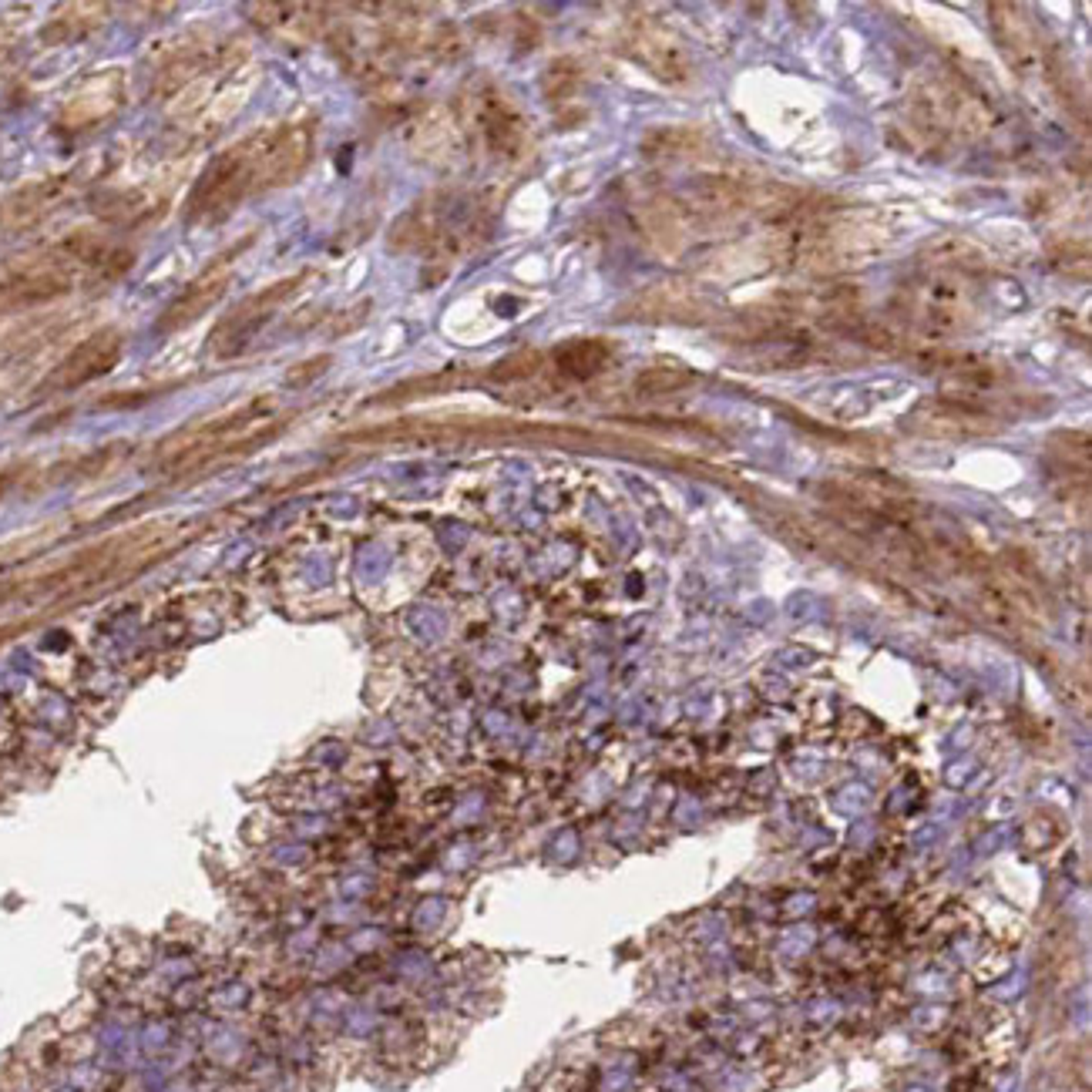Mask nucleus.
I'll return each mask as SVG.
<instances>
[{
    "label": "nucleus",
    "instance_id": "2",
    "mask_svg": "<svg viewBox=\"0 0 1092 1092\" xmlns=\"http://www.w3.org/2000/svg\"><path fill=\"white\" fill-rule=\"evenodd\" d=\"M911 317L928 326V330H935V333H951V330H958L968 323V302H965V293H961L958 286L944 283L942 276H935L931 283L918 286V289H911Z\"/></svg>",
    "mask_w": 1092,
    "mask_h": 1092
},
{
    "label": "nucleus",
    "instance_id": "12",
    "mask_svg": "<svg viewBox=\"0 0 1092 1092\" xmlns=\"http://www.w3.org/2000/svg\"><path fill=\"white\" fill-rule=\"evenodd\" d=\"M1012 841H1016V827H1012V824H998V827L985 830L979 841H975V854H979V857H992V854L1008 848Z\"/></svg>",
    "mask_w": 1092,
    "mask_h": 1092
},
{
    "label": "nucleus",
    "instance_id": "5",
    "mask_svg": "<svg viewBox=\"0 0 1092 1092\" xmlns=\"http://www.w3.org/2000/svg\"><path fill=\"white\" fill-rule=\"evenodd\" d=\"M907 427H914V431L921 433H935V437H948V433L958 427V433H985L992 431L995 424L988 420V417H981L979 411H972V407H961V404H951V400H935V404H924L918 407L914 414L907 417Z\"/></svg>",
    "mask_w": 1092,
    "mask_h": 1092
},
{
    "label": "nucleus",
    "instance_id": "10",
    "mask_svg": "<svg viewBox=\"0 0 1092 1092\" xmlns=\"http://www.w3.org/2000/svg\"><path fill=\"white\" fill-rule=\"evenodd\" d=\"M693 383V374L682 370V367H652L636 377V390L645 397H659V394H676L682 387Z\"/></svg>",
    "mask_w": 1092,
    "mask_h": 1092
},
{
    "label": "nucleus",
    "instance_id": "15",
    "mask_svg": "<svg viewBox=\"0 0 1092 1092\" xmlns=\"http://www.w3.org/2000/svg\"><path fill=\"white\" fill-rule=\"evenodd\" d=\"M813 907H817V894H813V891H797V894H790L787 904H783V914H790V918H804V914H810Z\"/></svg>",
    "mask_w": 1092,
    "mask_h": 1092
},
{
    "label": "nucleus",
    "instance_id": "3",
    "mask_svg": "<svg viewBox=\"0 0 1092 1092\" xmlns=\"http://www.w3.org/2000/svg\"><path fill=\"white\" fill-rule=\"evenodd\" d=\"M992 31H995L1001 55L1008 57V64L1016 68L1018 75H1029V71H1036L1042 64V40L1032 31L1025 11L1008 7V4L992 7Z\"/></svg>",
    "mask_w": 1092,
    "mask_h": 1092
},
{
    "label": "nucleus",
    "instance_id": "14",
    "mask_svg": "<svg viewBox=\"0 0 1092 1092\" xmlns=\"http://www.w3.org/2000/svg\"><path fill=\"white\" fill-rule=\"evenodd\" d=\"M535 363H538V357H535V353H525V357L505 360V363H501V367L494 370V377H498V380L525 377V374H531V370H535Z\"/></svg>",
    "mask_w": 1092,
    "mask_h": 1092
},
{
    "label": "nucleus",
    "instance_id": "4",
    "mask_svg": "<svg viewBox=\"0 0 1092 1092\" xmlns=\"http://www.w3.org/2000/svg\"><path fill=\"white\" fill-rule=\"evenodd\" d=\"M296 289V280H289V283H276L273 289H266L263 296H252L249 302L239 306V313H232V320H226L219 330H215V343H219V357H232V353H239V346H245L252 333L263 326L269 317H273V309L280 306V302L289 296Z\"/></svg>",
    "mask_w": 1092,
    "mask_h": 1092
},
{
    "label": "nucleus",
    "instance_id": "18",
    "mask_svg": "<svg viewBox=\"0 0 1092 1092\" xmlns=\"http://www.w3.org/2000/svg\"><path fill=\"white\" fill-rule=\"evenodd\" d=\"M938 837H942V827H938V824H921V827L914 830L911 844H914V850H928Z\"/></svg>",
    "mask_w": 1092,
    "mask_h": 1092
},
{
    "label": "nucleus",
    "instance_id": "6",
    "mask_svg": "<svg viewBox=\"0 0 1092 1092\" xmlns=\"http://www.w3.org/2000/svg\"><path fill=\"white\" fill-rule=\"evenodd\" d=\"M639 57L662 81H686L689 77V57L682 51V44L666 31H656V27L645 31L639 38Z\"/></svg>",
    "mask_w": 1092,
    "mask_h": 1092
},
{
    "label": "nucleus",
    "instance_id": "1",
    "mask_svg": "<svg viewBox=\"0 0 1092 1092\" xmlns=\"http://www.w3.org/2000/svg\"><path fill=\"white\" fill-rule=\"evenodd\" d=\"M313 125H280L219 155L192 192V219H222L256 192L293 182L313 155Z\"/></svg>",
    "mask_w": 1092,
    "mask_h": 1092
},
{
    "label": "nucleus",
    "instance_id": "13",
    "mask_svg": "<svg viewBox=\"0 0 1092 1092\" xmlns=\"http://www.w3.org/2000/svg\"><path fill=\"white\" fill-rule=\"evenodd\" d=\"M810 944H813V928L797 924V928H787V931H783L780 951H783V955H804V951H810Z\"/></svg>",
    "mask_w": 1092,
    "mask_h": 1092
},
{
    "label": "nucleus",
    "instance_id": "8",
    "mask_svg": "<svg viewBox=\"0 0 1092 1092\" xmlns=\"http://www.w3.org/2000/svg\"><path fill=\"white\" fill-rule=\"evenodd\" d=\"M608 357H612V350L605 346L602 339H579V343L562 346L555 360H558V370H562L565 377L588 380L602 370L605 363H608Z\"/></svg>",
    "mask_w": 1092,
    "mask_h": 1092
},
{
    "label": "nucleus",
    "instance_id": "20",
    "mask_svg": "<svg viewBox=\"0 0 1092 1092\" xmlns=\"http://www.w3.org/2000/svg\"><path fill=\"white\" fill-rule=\"evenodd\" d=\"M870 837H874V824H854L848 844L850 848H864V844H870Z\"/></svg>",
    "mask_w": 1092,
    "mask_h": 1092
},
{
    "label": "nucleus",
    "instance_id": "11",
    "mask_svg": "<svg viewBox=\"0 0 1092 1092\" xmlns=\"http://www.w3.org/2000/svg\"><path fill=\"white\" fill-rule=\"evenodd\" d=\"M830 807L837 810L841 817H857V813H864L870 807V790L861 787V783H848V787H841L830 797Z\"/></svg>",
    "mask_w": 1092,
    "mask_h": 1092
},
{
    "label": "nucleus",
    "instance_id": "17",
    "mask_svg": "<svg viewBox=\"0 0 1092 1092\" xmlns=\"http://www.w3.org/2000/svg\"><path fill=\"white\" fill-rule=\"evenodd\" d=\"M673 817H676L679 827L693 830V827H699V817H703V813H699V804H696V800H682V807H679L676 813H673Z\"/></svg>",
    "mask_w": 1092,
    "mask_h": 1092
},
{
    "label": "nucleus",
    "instance_id": "16",
    "mask_svg": "<svg viewBox=\"0 0 1092 1092\" xmlns=\"http://www.w3.org/2000/svg\"><path fill=\"white\" fill-rule=\"evenodd\" d=\"M551 854H555L558 861H571V857L579 854V837H575V830H562V834L555 837V844H551Z\"/></svg>",
    "mask_w": 1092,
    "mask_h": 1092
},
{
    "label": "nucleus",
    "instance_id": "21",
    "mask_svg": "<svg viewBox=\"0 0 1092 1092\" xmlns=\"http://www.w3.org/2000/svg\"><path fill=\"white\" fill-rule=\"evenodd\" d=\"M968 770H972L968 763H955V767H948V770H944V780H948L951 787H961V783L968 780Z\"/></svg>",
    "mask_w": 1092,
    "mask_h": 1092
},
{
    "label": "nucleus",
    "instance_id": "9",
    "mask_svg": "<svg viewBox=\"0 0 1092 1092\" xmlns=\"http://www.w3.org/2000/svg\"><path fill=\"white\" fill-rule=\"evenodd\" d=\"M703 135L696 128H686V125H673V128H656L642 138V155L649 158H686V155H696L703 149Z\"/></svg>",
    "mask_w": 1092,
    "mask_h": 1092
},
{
    "label": "nucleus",
    "instance_id": "19",
    "mask_svg": "<svg viewBox=\"0 0 1092 1092\" xmlns=\"http://www.w3.org/2000/svg\"><path fill=\"white\" fill-rule=\"evenodd\" d=\"M440 911H444V904L440 901H424L420 904V914H417V924H420V928H427V924H433L437 918H440Z\"/></svg>",
    "mask_w": 1092,
    "mask_h": 1092
},
{
    "label": "nucleus",
    "instance_id": "7",
    "mask_svg": "<svg viewBox=\"0 0 1092 1092\" xmlns=\"http://www.w3.org/2000/svg\"><path fill=\"white\" fill-rule=\"evenodd\" d=\"M226 283H229V266L222 263L219 266V273H208V276H202L199 283L189 286V293H186L182 300H175V306L169 309V317H165L162 326L169 330V326H186V323H192L199 313H206L208 306L226 293Z\"/></svg>",
    "mask_w": 1092,
    "mask_h": 1092
}]
</instances>
